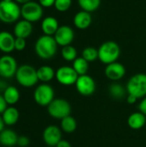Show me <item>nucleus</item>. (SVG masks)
<instances>
[{
	"mask_svg": "<svg viewBox=\"0 0 146 147\" xmlns=\"http://www.w3.org/2000/svg\"><path fill=\"white\" fill-rule=\"evenodd\" d=\"M30 143L29 139L27 136H19L17 140V146L20 147H27Z\"/></svg>",
	"mask_w": 146,
	"mask_h": 147,
	"instance_id": "32",
	"label": "nucleus"
},
{
	"mask_svg": "<svg viewBox=\"0 0 146 147\" xmlns=\"http://www.w3.org/2000/svg\"><path fill=\"white\" fill-rule=\"evenodd\" d=\"M58 44L53 36L43 34L39 37L34 44V51L37 56L42 59H50L55 56Z\"/></svg>",
	"mask_w": 146,
	"mask_h": 147,
	"instance_id": "1",
	"label": "nucleus"
},
{
	"mask_svg": "<svg viewBox=\"0 0 146 147\" xmlns=\"http://www.w3.org/2000/svg\"><path fill=\"white\" fill-rule=\"evenodd\" d=\"M2 95L3 96L6 102L9 106H13L16 104L20 100L19 90L13 85H8V87L5 89V90L3 92Z\"/></svg>",
	"mask_w": 146,
	"mask_h": 147,
	"instance_id": "22",
	"label": "nucleus"
},
{
	"mask_svg": "<svg viewBox=\"0 0 146 147\" xmlns=\"http://www.w3.org/2000/svg\"><path fill=\"white\" fill-rule=\"evenodd\" d=\"M17 134L12 129H3L0 133V144L3 146L11 147L17 145Z\"/></svg>",
	"mask_w": 146,
	"mask_h": 147,
	"instance_id": "19",
	"label": "nucleus"
},
{
	"mask_svg": "<svg viewBox=\"0 0 146 147\" xmlns=\"http://www.w3.org/2000/svg\"><path fill=\"white\" fill-rule=\"evenodd\" d=\"M21 16L26 21L36 22L43 16V7L37 2L30 1L22 5Z\"/></svg>",
	"mask_w": 146,
	"mask_h": 147,
	"instance_id": "8",
	"label": "nucleus"
},
{
	"mask_svg": "<svg viewBox=\"0 0 146 147\" xmlns=\"http://www.w3.org/2000/svg\"><path fill=\"white\" fill-rule=\"evenodd\" d=\"M33 32V25L32 22L26 20L17 21L14 27V35L16 38H23L27 39L31 35Z\"/></svg>",
	"mask_w": 146,
	"mask_h": 147,
	"instance_id": "16",
	"label": "nucleus"
},
{
	"mask_svg": "<svg viewBox=\"0 0 146 147\" xmlns=\"http://www.w3.org/2000/svg\"><path fill=\"white\" fill-rule=\"evenodd\" d=\"M26 39L23 38H16L15 40V50L16 51H22L26 47Z\"/></svg>",
	"mask_w": 146,
	"mask_h": 147,
	"instance_id": "31",
	"label": "nucleus"
},
{
	"mask_svg": "<svg viewBox=\"0 0 146 147\" xmlns=\"http://www.w3.org/2000/svg\"><path fill=\"white\" fill-rule=\"evenodd\" d=\"M55 78L60 84L65 86H71L76 84L78 78V75L72 66L63 65L56 71Z\"/></svg>",
	"mask_w": 146,
	"mask_h": 147,
	"instance_id": "9",
	"label": "nucleus"
},
{
	"mask_svg": "<svg viewBox=\"0 0 146 147\" xmlns=\"http://www.w3.org/2000/svg\"><path fill=\"white\" fill-rule=\"evenodd\" d=\"M61 56L62 58L68 62H73L77 58V49L71 46H65L64 47H62L61 50Z\"/></svg>",
	"mask_w": 146,
	"mask_h": 147,
	"instance_id": "28",
	"label": "nucleus"
},
{
	"mask_svg": "<svg viewBox=\"0 0 146 147\" xmlns=\"http://www.w3.org/2000/svg\"><path fill=\"white\" fill-rule=\"evenodd\" d=\"M108 92L110 96L116 100L123 99L127 93L126 89H125L120 84H118V83L112 84L108 88Z\"/></svg>",
	"mask_w": 146,
	"mask_h": 147,
	"instance_id": "26",
	"label": "nucleus"
},
{
	"mask_svg": "<svg viewBox=\"0 0 146 147\" xmlns=\"http://www.w3.org/2000/svg\"><path fill=\"white\" fill-rule=\"evenodd\" d=\"M75 86L77 92L83 96H89L93 95L96 89V84L94 78L88 74L78 76Z\"/></svg>",
	"mask_w": 146,
	"mask_h": 147,
	"instance_id": "11",
	"label": "nucleus"
},
{
	"mask_svg": "<svg viewBox=\"0 0 146 147\" xmlns=\"http://www.w3.org/2000/svg\"><path fill=\"white\" fill-rule=\"evenodd\" d=\"M7 87H8L7 83L5 81H3V80H1L0 79V92H2V94H3V92L5 90V89Z\"/></svg>",
	"mask_w": 146,
	"mask_h": 147,
	"instance_id": "38",
	"label": "nucleus"
},
{
	"mask_svg": "<svg viewBox=\"0 0 146 147\" xmlns=\"http://www.w3.org/2000/svg\"><path fill=\"white\" fill-rule=\"evenodd\" d=\"M92 23V16L89 12L81 10L77 12L73 18L74 26L81 30L87 29Z\"/></svg>",
	"mask_w": 146,
	"mask_h": 147,
	"instance_id": "17",
	"label": "nucleus"
},
{
	"mask_svg": "<svg viewBox=\"0 0 146 147\" xmlns=\"http://www.w3.org/2000/svg\"><path fill=\"white\" fill-rule=\"evenodd\" d=\"M15 37L8 31L0 32V51L3 53H10L15 50Z\"/></svg>",
	"mask_w": 146,
	"mask_h": 147,
	"instance_id": "15",
	"label": "nucleus"
},
{
	"mask_svg": "<svg viewBox=\"0 0 146 147\" xmlns=\"http://www.w3.org/2000/svg\"><path fill=\"white\" fill-rule=\"evenodd\" d=\"M1 115L5 126L15 125L18 121L20 117L19 110L14 106H9Z\"/></svg>",
	"mask_w": 146,
	"mask_h": 147,
	"instance_id": "21",
	"label": "nucleus"
},
{
	"mask_svg": "<svg viewBox=\"0 0 146 147\" xmlns=\"http://www.w3.org/2000/svg\"><path fill=\"white\" fill-rule=\"evenodd\" d=\"M72 67L78 76L86 75L89 71V62L85 60L82 56L77 57L72 62Z\"/></svg>",
	"mask_w": 146,
	"mask_h": 147,
	"instance_id": "25",
	"label": "nucleus"
},
{
	"mask_svg": "<svg viewBox=\"0 0 146 147\" xmlns=\"http://www.w3.org/2000/svg\"><path fill=\"white\" fill-rule=\"evenodd\" d=\"M77 2L82 10L89 13L96 11L101 5V0H77Z\"/></svg>",
	"mask_w": 146,
	"mask_h": 147,
	"instance_id": "27",
	"label": "nucleus"
},
{
	"mask_svg": "<svg viewBox=\"0 0 146 147\" xmlns=\"http://www.w3.org/2000/svg\"><path fill=\"white\" fill-rule=\"evenodd\" d=\"M21 16V7L15 1H0V21L4 23H13Z\"/></svg>",
	"mask_w": 146,
	"mask_h": 147,
	"instance_id": "4",
	"label": "nucleus"
},
{
	"mask_svg": "<svg viewBox=\"0 0 146 147\" xmlns=\"http://www.w3.org/2000/svg\"><path fill=\"white\" fill-rule=\"evenodd\" d=\"M48 147H55V146H48Z\"/></svg>",
	"mask_w": 146,
	"mask_h": 147,
	"instance_id": "42",
	"label": "nucleus"
},
{
	"mask_svg": "<svg viewBox=\"0 0 146 147\" xmlns=\"http://www.w3.org/2000/svg\"><path fill=\"white\" fill-rule=\"evenodd\" d=\"M8 107H9L8 106V103L6 102L2 94H0V115H2Z\"/></svg>",
	"mask_w": 146,
	"mask_h": 147,
	"instance_id": "33",
	"label": "nucleus"
},
{
	"mask_svg": "<svg viewBox=\"0 0 146 147\" xmlns=\"http://www.w3.org/2000/svg\"><path fill=\"white\" fill-rule=\"evenodd\" d=\"M82 57L89 62H94L98 59V49L94 47H87L82 51Z\"/></svg>",
	"mask_w": 146,
	"mask_h": 147,
	"instance_id": "29",
	"label": "nucleus"
},
{
	"mask_svg": "<svg viewBox=\"0 0 146 147\" xmlns=\"http://www.w3.org/2000/svg\"><path fill=\"white\" fill-rule=\"evenodd\" d=\"M146 123V116L141 112H134L131 114L127 119L128 127L133 130H139L145 127Z\"/></svg>",
	"mask_w": 146,
	"mask_h": 147,
	"instance_id": "20",
	"label": "nucleus"
},
{
	"mask_svg": "<svg viewBox=\"0 0 146 147\" xmlns=\"http://www.w3.org/2000/svg\"><path fill=\"white\" fill-rule=\"evenodd\" d=\"M59 28V22L53 16H46L41 22V30L46 35L53 36Z\"/></svg>",
	"mask_w": 146,
	"mask_h": 147,
	"instance_id": "18",
	"label": "nucleus"
},
{
	"mask_svg": "<svg viewBox=\"0 0 146 147\" xmlns=\"http://www.w3.org/2000/svg\"><path fill=\"white\" fill-rule=\"evenodd\" d=\"M120 55V47L114 40L103 42L98 48V59L105 65L116 62Z\"/></svg>",
	"mask_w": 146,
	"mask_h": 147,
	"instance_id": "2",
	"label": "nucleus"
},
{
	"mask_svg": "<svg viewBox=\"0 0 146 147\" xmlns=\"http://www.w3.org/2000/svg\"><path fill=\"white\" fill-rule=\"evenodd\" d=\"M17 3H21V4H24V3H28V2H30V1H32V0H15Z\"/></svg>",
	"mask_w": 146,
	"mask_h": 147,
	"instance_id": "40",
	"label": "nucleus"
},
{
	"mask_svg": "<svg viewBox=\"0 0 146 147\" xmlns=\"http://www.w3.org/2000/svg\"><path fill=\"white\" fill-rule=\"evenodd\" d=\"M34 99L38 105L47 107L54 99L53 88L50 84L45 83L39 84L34 91Z\"/></svg>",
	"mask_w": 146,
	"mask_h": 147,
	"instance_id": "7",
	"label": "nucleus"
},
{
	"mask_svg": "<svg viewBox=\"0 0 146 147\" xmlns=\"http://www.w3.org/2000/svg\"><path fill=\"white\" fill-rule=\"evenodd\" d=\"M77 127V121L71 115H68L60 121V128L62 132L65 134H71L75 132Z\"/></svg>",
	"mask_w": 146,
	"mask_h": 147,
	"instance_id": "24",
	"label": "nucleus"
},
{
	"mask_svg": "<svg viewBox=\"0 0 146 147\" xmlns=\"http://www.w3.org/2000/svg\"><path fill=\"white\" fill-rule=\"evenodd\" d=\"M72 3V0H55L54 7L59 12L67 11Z\"/></svg>",
	"mask_w": 146,
	"mask_h": 147,
	"instance_id": "30",
	"label": "nucleus"
},
{
	"mask_svg": "<svg viewBox=\"0 0 146 147\" xmlns=\"http://www.w3.org/2000/svg\"><path fill=\"white\" fill-rule=\"evenodd\" d=\"M127 94L136 96L138 99L146 96V74L137 73L132 76L126 86Z\"/></svg>",
	"mask_w": 146,
	"mask_h": 147,
	"instance_id": "5",
	"label": "nucleus"
},
{
	"mask_svg": "<svg viewBox=\"0 0 146 147\" xmlns=\"http://www.w3.org/2000/svg\"><path fill=\"white\" fill-rule=\"evenodd\" d=\"M55 147H71V145L69 141L65 140H61Z\"/></svg>",
	"mask_w": 146,
	"mask_h": 147,
	"instance_id": "37",
	"label": "nucleus"
},
{
	"mask_svg": "<svg viewBox=\"0 0 146 147\" xmlns=\"http://www.w3.org/2000/svg\"><path fill=\"white\" fill-rule=\"evenodd\" d=\"M55 0H39V3L43 8H50L52 6H54Z\"/></svg>",
	"mask_w": 146,
	"mask_h": 147,
	"instance_id": "34",
	"label": "nucleus"
},
{
	"mask_svg": "<svg viewBox=\"0 0 146 147\" xmlns=\"http://www.w3.org/2000/svg\"><path fill=\"white\" fill-rule=\"evenodd\" d=\"M137 101H138V98L136 96H134L133 95L127 94V96H126V102H127V103H129V104H134V103L137 102Z\"/></svg>",
	"mask_w": 146,
	"mask_h": 147,
	"instance_id": "36",
	"label": "nucleus"
},
{
	"mask_svg": "<svg viewBox=\"0 0 146 147\" xmlns=\"http://www.w3.org/2000/svg\"><path fill=\"white\" fill-rule=\"evenodd\" d=\"M139 112H141L146 116V96L142 98V100L140 101L139 104Z\"/></svg>",
	"mask_w": 146,
	"mask_h": 147,
	"instance_id": "35",
	"label": "nucleus"
},
{
	"mask_svg": "<svg viewBox=\"0 0 146 147\" xmlns=\"http://www.w3.org/2000/svg\"><path fill=\"white\" fill-rule=\"evenodd\" d=\"M42 139L47 146H56L62 140V130L55 125L47 126L43 131Z\"/></svg>",
	"mask_w": 146,
	"mask_h": 147,
	"instance_id": "13",
	"label": "nucleus"
},
{
	"mask_svg": "<svg viewBox=\"0 0 146 147\" xmlns=\"http://www.w3.org/2000/svg\"><path fill=\"white\" fill-rule=\"evenodd\" d=\"M15 78L16 82L24 88L34 87L39 81L37 70L30 65H22L18 66Z\"/></svg>",
	"mask_w": 146,
	"mask_h": 147,
	"instance_id": "3",
	"label": "nucleus"
},
{
	"mask_svg": "<svg viewBox=\"0 0 146 147\" xmlns=\"http://www.w3.org/2000/svg\"><path fill=\"white\" fill-rule=\"evenodd\" d=\"M4 126H5V124H4V122H3V121L2 115H0V133L4 129Z\"/></svg>",
	"mask_w": 146,
	"mask_h": 147,
	"instance_id": "39",
	"label": "nucleus"
},
{
	"mask_svg": "<svg viewBox=\"0 0 146 147\" xmlns=\"http://www.w3.org/2000/svg\"><path fill=\"white\" fill-rule=\"evenodd\" d=\"M47 112L51 117L61 121L65 117L71 115V106L65 99L54 98L53 101L47 106Z\"/></svg>",
	"mask_w": 146,
	"mask_h": 147,
	"instance_id": "6",
	"label": "nucleus"
},
{
	"mask_svg": "<svg viewBox=\"0 0 146 147\" xmlns=\"http://www.w3.org/2000/svg\"><path fill=\"white\" fill-rule=\"evenodd\" d=\"M3 1H7V2H9V1H14V0H3Z\"/></svg>",
	"mask_w": 146,
	"mask_h": 147,
	"instance_id": "41",
	"label": "nucleus"
},
{
	"mask_svg": "<svg viewBox=\"0 0 146 147\" xmlns=\"http://www.w3.org/2000/svg\"><path fill=\"white\" fill-rule=\"evenodd\" d=\"M105 76L111 81L117 82L124 78L126 75V68L120 62H114L107 65L104 70Z\"/></svg>",
	"mask_w": 146,
	"mask_h": 147,
	"instance_id": "14",
	"label": "nucleus"
},
{
	"mask_svg": "<svg viewBox=\"0 0 146 147\" xmlns=\"http://www.w3.org/2000/svg\"><path fill=\"white\" fill-rule=\"evenodd\" d=\"M18 69L17 62L14 57L4 54L0 57V77L3 78H10L14 77Z\"/></svg>",
	"mask_w": 146,
	"mask_h": 147,
	"instance_id": "10",
	"label": "nucleus"
},
{
	"mask_svg": "<svg viewBox=\"0 0 146 147\" xmlns=\"http://www.w3.org/2000/svg\"><path fill=\"white\" fill-rule=\"evenodd\" d=\"M53 37L58 46L64 47L72 43L75 38V33L71 27L68 25H62V26H59V28H58Z\"/></svg>",
	"mask_w": 146,
	"mask_h": 147,
	"instance_id": "12",
	"label": "nucleus"
},
{
	"mask_svg": "<svg viewBox=\"0 0 146 147\" xmlns=\"http://www.w3.org/2000/svg\"><path fill=\"white\" fill-rule=\"evenodd\" d=\"M56 71L49 65H42L37 69V76L39 81L47 84L55 78Z\"/></svg>",
	"mask_w": 146,
	"mask_h": 147,
	"instance_id": "23",
	"label": "nucleus"
}]
</instances>
